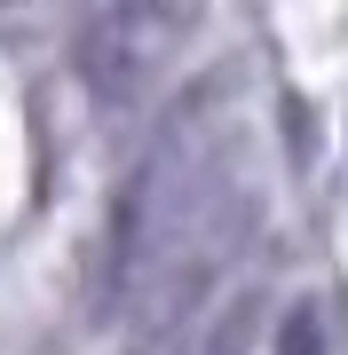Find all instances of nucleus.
<instances>
[{"label": "nucleus", "mask_w": 348, "mask_h": 355, "mask_svg": "<svg viewBox=\"0 0 348 355\" xmlns=\"http://www.w3.org/2000/svg\"><path fill=\"white\" fill-rule=\"evenodd\" d=\"M214 111H222V79H198V87L158 119V135L135 150L127 182H119V198H111L103 308L142 300V292L158 284V268L174 261V245L198 229V214L230 190V166L214 150Z\"/></svg>", "instance_id": "obj_1"}, {"label": "nucleus", "mask_w": 348, "mask_h": 355, "mask_svg": "<svg viewBox=\"0 0 348 355\" xmlns=\"http://www.w3.org/2000/svg\"><path fill=\"white\" fill-rule=\"evenodd\" d=\"M206 0H95L88 24L72 40V71L88 87L95 111H127L174 71V55L190 48Z\"/></svg>", "instance_id": "obj_2"}, {"label": "nucleus", "mask_w": 348, "mask_h": 355, "mask_svg": "<svg viewBox=\"0 0 348 355\" xmlns=\"http://www.w3.org/2000/svg\"><path fill=\"white\" fill-rule=\"evenodd\" d=\"M245 340H254V300H230V308L190 340V355H245Z\"/></svg>", "instance_id": "obj_3"}, {"label": "nucleus", "mask_w": 348, "mask_h": 355, "mask_svg": "<svg viewBox=\"0 0 348 355\" xmlns=\"http://www.w3.org/2000/svg\"><path fill=\"white\" fill-rule=\"evenodd\" d=\"M277 355H324V308H317V300H293V308H285Z\"/></svg>", "instance_id": "obj_4"}, {"label": "nucleus", "mask_w": 348, "mask_h": 355, "mask_svg": "<svg viewBox=\"0 0 348 355\" xmlns=\"http://www.w3.org/2000/svg\"><path fill=\"white\" fill-rule=\"evenodd\" d=\"M16 8H32V0H0V16H16Z\"/></svg>", "instance_id": "obj_5"}]
</instances>
